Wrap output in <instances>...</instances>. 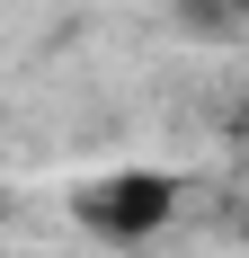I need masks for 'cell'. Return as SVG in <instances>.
Returning <instances> with one entry per match:
<instances>
[{
  "instance_id": "obj_1",
  "label": "cell",
  "mask_w": 249,
  "mask_h": 258,
  "mask_svg": "<svg viewBox=\"0 0 249 258\" xmlns=\"http://www.w3.org/2000/svg\"><path fill=\"white\" fill-rule=\"evenodd\" d=\"M178 205H187V187H178V169H98V178H80L72 187V214H80V232H98V240H160L178 223Z\"/></svg>"
}]
</instances>
